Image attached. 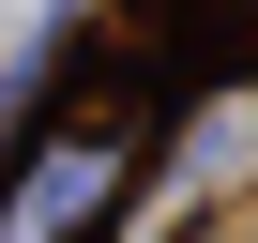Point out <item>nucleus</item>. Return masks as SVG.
Segmentation results:
<instances>
[{
    "label": "nucleus",
    "instance_id": "f257e3e1",
    "mask_svg": "<svg viewBox=\"0 0 258 243\" xmlns=\"http://www.w3.org/2000/svg\"><path fill=\"white\" fill-rule=\"evenodd\" d=\"M16 167H0V243H106L121 228V198H137V167H152V122H137V91H91V106H61V122H16Z\"/></svg>",
    "mask_w": 258,
    "mask_h": 243
}]
</instances>
